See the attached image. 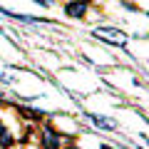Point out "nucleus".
<instances>
[{
  "instance_id": "obj_5",
  "label": "nucleus",
  "mask_w": 149,
  "mask_h": 149,
  "mask_svg": "<svg viewBox=\"0 0 149 149\" xmlns=\"http://www.w3.org/2000/svg\"><path fill=\"white\" fill-rule=\"evenodd\" d=\"M90 122L97 124V127H104V129H114V122H109V119H102V117H97V114H90Z\"/></svg>"
},
{
  "instance_id": "obj_1",
  "label": "nucleus",
  "mask_w": 149,
  "mask_h": 149,
  "mask_svg": "<svg viewBox=\"0 0 149 149\" xmlns=\"http://www.w3.org/2000/svg\"><path fill=\"white\" fill-rule=\"evenodd\" d=\"M92 35L102 37V40H107V42H114V45H127V35L119 32V30H114V27H95Z\"/></svg>"
},
{
  "instance_id": "obj_3",
  "label": "nucleus",
  "mask_w": 149,
  "mask_h": 149,
  "mask_svg": "<svg viewBox=\"0 0 149 149\" xmlns=\"http://www.w3.org/2000/svg\"><path fill=\"white\" fill-rule=\"evenodd\" d=\"M42 139H45V149H57L60 147V137L52 132V129H45Z\"/></svg>"
},
{
  "instance_id": "obj_2",
  "label": "nucleus",
  "mask_w": 149,
  "mask_h": 149,
  "mask_svg": "<svg viewBox=\"0 0 149 149\" xmlns=\"http://www.w3.org/2000/svg\"><path fill=\"white\" fill-rule=\"evenodd\" d=\"M65 13H67V15H72V17H85V13H87V3H82V0H74V3H67Z\"/></svg>"
},
{
  "instance_id": "obj_4",
  "label": "nucleus",
  "mask_w": 149,
  "mask_h": 149,
  "mask_svg": "<svg viewBox=\"0 0 149 149\" xmlns=\"http://www.w3.org/2000/svg\"><path fill=\"white\" fill-rule=\"evenodd\" d=\"M10 142H13V134H10V129L5 127V122L0 119V147H8Z\"/></svg>"
}]
</instances>
